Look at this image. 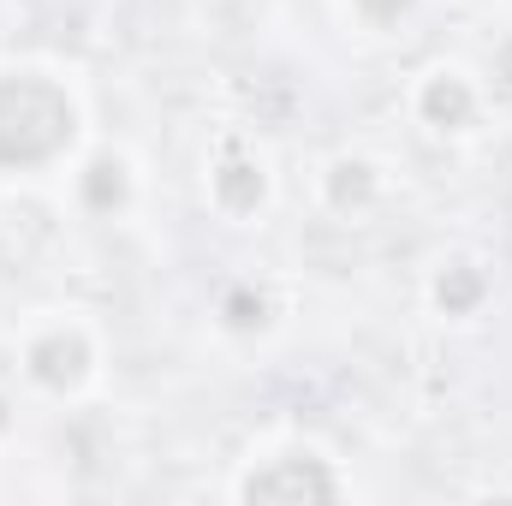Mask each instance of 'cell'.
<instances>
[{
  "label": "cell",
  "mask_w": 512,
  "mask_h": 506,
  "mask_svg": "<svg viewBox=\"0 0 512 506\" xmlns=\"http://www.w3.org/2000/svg\"><path fill=\"white\" fill-rule=\"evenodd\" d=\"M370 191H376V173L364 161H340L334 167V209H352V197L370 203Z\"/></svg>",
  "instance_id": "obj_7"
},
{
  "label": "cell",
  "mask_w": 512,
  "mask_h": 506,
  "mask_svg": "<svg viewBox=\"0 0 512 506\" xmlns=\"http://www.w3.org/2000/svg\"><path fill=\"white\" fill-rule=\"evenodd\" d=\"M78 131V108L72 96L42 78V72H12L0 78V167H48Z\"/></svg>",
  "instance_id": "obj_1"
},
{
  "label": "cell",
  "mask_w": 512,
  "mask_h": 506,
  "mask_svg": "<svg viewBox=\"0 0 512 506\" xmlns=\"http://www.w3.org/2000/svg\"><path fill=\"white\" fill-rule=\"evenodd\" d=\"M78 185H84V203L108 215V209H120V203H126L131 173H126V161H120V155H96V161L84 167V179H78Z\"/></svg>",
  "instance_id": "obj_6"
},
{
  "label": "cell",
  "mask_w": 512,
  "mask_h": 506,
  "mask_svg": "<svg viewBox=\"0 0 512 506\" xmlns=\"http://www.w3.org/2000/svg\"><path fill=\"white\" fill-rule=\"evenodd\" d=\"M209 191H215V203L227 209V215H251L256 203H262V191H268V179H262V161H221L215 167V179H209Z\"/></svg>",
  "instance_id": "obj_5"
},
{
  "label": "cell",
  "mask_w": 512,
  "mask_h": 506,
  "mask_svg": "<svg viewBox=\"0 0 512 506\" xmlns=\"http://www.w3.org/2000/svg\"><path fill=\"white\" fill-rule=\"evenodd\" d=\"M358 6H364V18H376V24H387V18H399V12H405L411 0H358Z\"/></svg>",
  "instance_id": "obj_8"
},
{
  "label": "cell",
  "mask_w": 512,
  "mask_h": 506,
  "mask_svg": "<svg viewBox=\"0 0 512 506\" xmlns=\"http://www.w3.org/2000/svg\"><path fill=\"white\" fill-rule=\"evenodd\" d=\"M417 108H423V120H429V126L459 131L471 114H477V90H471L459 72H429V84H423Z\"/></svg>",
  "instance_id": "obj_4"
},
{
  "label": "cell",
  "mask_w": 512,
  "mask_h": 506,
  "mask_svg": "<svg viewBox=\"0 0 512 506\" xmlns=\"http://www.w3.org/2000/svg\"><path fill=\"white\" fill-rule=\"evenodd\" d=\"M24 358H30V376L42 381V387H54V393L78 387V381L90 376V364H96V352H90V340L78 328H48L42 340H30Z\"/></svg>",
  "instance_id": "obj_2"
},
{
  "label": "cell",
  "mask_w": 512,
  "mask_h": 506,
  "mask_svg": "<svg viewBox=\"0 0 512 506\" xmlns=\"http://www.w3.org/2000/svg\"><path fill=\"white\" fill-rule=\"evenodd\" d=\"M245 495L251 501H322V495H340V483L322 471V459H304V471H251L245 477Z\"/></svg>",
  "instance_id": "obj_3"
}]
</instances>
